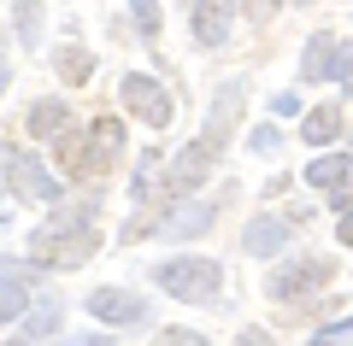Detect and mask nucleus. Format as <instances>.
<instances>
[{"instance_id":"5701e85b","label":"nucleus","mask_w":353,"mask_h":346,"mask_svg":"<svg viewBox=\"0 0 353 346\" xmlns=\"http://www.w3.org/2000/svg\"><path fill=\"white\" fill-rule=\"evenodd\" d=\"M248 12L253 18H271V12H277V0H248Z\"/></svg>"},{"instance_id":"f3484780","label":"nucleus","mask_w":353,"mask_h":346,"mask_svg":"<svg viewBox=\"0 0 353 346\" xmlns=\"http://www.w3.org/2000/svg\"><path fill=\"white\" fill-rule=\"evenodd\" d=\"M12 24H18V36H24V41H41V6H36V0H24V6L12 12Z\"/></svg>"},{"instance_id":"39448f33","label":"nucleus","mask_w":353,"mask_h":346,"mask_svg":"<svg viewBox=\"0 0 353 346\" xmlns=\"http://www.w3.org/2000/svg\"><path fill=\"white\" fill-rule=\"evenodd\" d=\"M88 317L112 323V329H130V323L148 317V299H141V294H124V288H94V294H88Z\"/></svg>"},{"instance_id":"f257e3e1","label":"nucleus","mask_w":353,"mask_h":346,"mask_svg":"<svg viewBox=\"0 0 353 346\" xmlns=\"http://www.w3.org/2000/svg\"><path fill=\"white\" fill-rule=\"evenodd\" d=\"M94 247H101L94 223H48L30 241V264H41V270H77V264L94 259Z\"/></svg>"},{"instance_id":"6e6552de","label":"nucleus","mask_w":353,"mask_h":346,"mask_svg":"<svg viewBox=\"0 0 353 346\" xmlns=\"http://www.w3.org/2000/svg\"><path fill=\"white\" fill-rule=\"evenodd\" d=\"M194 41L201 47H218V41L230 36V12H236V0H194Z\"/></svg>"},{"instance_id":"b1692460","label":"nucleus","mask_w":353,"mask_h":346,"mask_svg":"<svg viewBox=\"0 0 353 346\" xmlns=\"http://www.w3.org/2000/svg\"><path fill=\"white\" fill-rule=\"evenodd\" d=\"M336 235H341V241H347V247H353V211H341V223H336Z\"/></svg>"},{"instance_id":"4be33fe9","label":"nucleus","mask_w":353,"mask_h":346,"mask_svg":"<svg viewBox=\"0 0 353 346\" xmlns=\"http://www.w3.org/2000/svg\"><path fill=\"white\" fill-rule=\"evenodd\" d=\"M236 346H277V340H271L265 329H241V340H236Z\"/></svg>"},{"instance_id":"6ab92c4d","label":"nucleus","mask_w":353,"mask_h":346,"mask_svg":"<svg viewBox=\"0 0 353 346\" xmlns=\"http://www.w3.org/2000/svg\"><path fill=\"white\" fill-rule=\"evenodd\" d=\"M159 346H206V340H201V334H189V329H165Z\"/></svg>"},{"instance_id":"a878e982","label":"nucleus","mask_w":353,"mask_h":346,"mask_svg":"<svg viewBox=\"0 0 353 346\" xmlns=\"http://www.w3.org/2000/svg\"><path fill=\"white\" fill-rule=\"evenodd\" d=\"M0 88H6V59H0Z\"/></svg>"},{"instance_id":"9b49d317","label":"nucleus","mask_w":353,"mask_h":346,"mask_svg":"<svg viewBox=\"0 0 353 346\" xmlns=\"http://www.w3.org/2000/svg\"><path fill=\"white\" fill-rule=\"evenodd\" d=\"M241 247H248V252H283V247H289V223H283V217H253L248 235H241Z\"/></svg>"},{"instance_id":"dca6fc26","label":"nucleus","mask_w":353,"mask_h":346,"mask_svg":"<svg viewBox=\"0 0 353 346\" xmlns=\"http://www.w3.org/2000/svg\"><path fill=\"white\" fill-rule=\"evenodd\" d=\"M130 12H136L141 41H159V0H130Z\"/></svg>"},{"instance_id":"bb28decb","label":"nucleus","mask_w":353,"mask_h":346,"mask_svg":"<svg viewBox=\"0 0 353 346\" xmlns=\"http://www.w3.org/2000/svg\"><path fill=\"white\" fill-rule=\"evenodd\" d=\"M12 346H30V340H12Z\"/></svg>"},{"instance_id":"ddd939ff","label":"nucleus","mask_w":353,"mask_h":346,"mask_svg":"<svg viewBox=\"0 0 353 346\" xmlns=\"http://www.w3.org/2000/svg\"><path fill=\"white\" fill-rule=\"evenodd\" d=\"M53 71H59L65 83H88V76H94V53L88 47H59L53 53Z\"/></svg>"},{"instance_id":"20e7f679","label":"nucleus","mask_w":353,"mask_h":346,"mask_svg":"<svg viewBox=\"0 0 353 346\" xmlns=\"http://www.w3.org/2000/svg\"><path fill=\"white\" fill-rule=\"evenodd\" d=\"M124 111L141 118L148 129H165V124H171V94H165L159 76L136 71V76H124Z\"/></svg>"},{"instance_id":"4468645a","label":"nucleus","mask_w":353,"mask_h":346,"mask_svg":"<svg viewBox=\"0 0 353 346\" xmlns=\"http://www.w3.org/2000/svg\"><path fill=\"white\" fill-rule=\"evenodd\" d=\"M306 182H312V188H330V194H336V188L347 182V159H341V153H330V159H318L312 171H306Z\"/></svg>"},{"instance_id":"f03ea898","label":"nucleus","mask_w":353,"mask_h":346,"mask_svg":"<svg viewBox=\"0 0 353 346\" xmlns=\"http://www.w3.org/2000/svg\"><path fill=\"white\" fill-rule=\"evenodd\" d=\"M159 288L165 294H176V299H212L218 288H224V270H218L212 259H171V264H159Z\"/></svg>"},{"instance_id":"f8f14e48","label":"nucleus","mask_w":353,"mask_h":346,"mask_svg":"<svg viewBox=\"0 0 353 346\" xmlns=\"http://www.w3.org/2000/svg\"><path fill=\"white\" fill-rule=\"evenodd\" d=\"M312 147H330V141L341 136V111L336 106H318V111H306V129H301Z\"/></svg>"},{"instance_id":"7ed1b4c3","label":"nucleus","mask_w":353,"mask_h":346,"mask_svg":"<svg viewBox=\"0 0 353 346\" xmlns=\"http://www.w3.org/2000/svg\"><path fill=\"white\" fill-rule=\"evenodd\" d=\"M0 164H6V188H12L18 199H30V206H53V199H59V182L48 176V164H41L36 153H18L12 147Z\"/></svg>"},{"instance_id":"423d86ee","label":"nucleus","mask_w":353,"mask_h":346,"mask_svg":"<svg viewBox=\"0 0 353 346\" xmlns=\"http://www.w3.org/2000/svg\"><path fill=\"white\" fill-rule=\"evenodd\" d=\"M324 282H330V264L324 259H301V264H283V270L271 276V294L301 299V294H312V288H324Z\"/></svg>"},{"instance_id":"cd10ccee","label":"nucleus","mask_w":353,"mask_h":346,"mask_svg":"<svg viewBox=\"0 0 353 346\" xmlns=\"http://www.w3.org/2000/svg\"><path fill=\"white\" fill-rule=\"evenodd\" d=\"M301 6H306V0H301Z\"/></svg>"},{"instance_id":"393cba45","label":"nucleus","mask_w":353,"mask_h":346,"mask_svg":"<svg viewBox=\"0 0 353 346\" xmlns=\"http://www.w3.org/2000/svg\"><path fill=\"white\" fill-rule=\"evenodd\" d=\"M71 346H106V334H77Z\"/></svg>"},{"instance_id":"a211bd4d","label":"nucleus","mask_w":353,"mask_h":346,"mask_svg":"<svg viewBox=\"0 0 353 346\" xmlns=\"http://www.w3.org/2000/svg\"><path fill=\"white\" fill-rule=\"evenodd\" d=\"M206 217H212L206 206H189V211H176V223H165V229H176V235H194V229H206Z\"/></svg>"},{"instance_id":"0eeeda50","label":"nucleus","mask_w":353,"mask_h":346,"mask_svg":"<svg viewBox=\"0 0 353 346\" xmlns=\"http://www.w3.org/2000/svg\"><path fill=\"white\" fill-rule=\"evenodd\" d=\"M124 153V129H118V118H94L88 124V182L94 176H106V164Z\"/></svg>"},{"instance_id":"1a4fd4ad","label":"nucleus","mask_w":353,"mask_h":346,"mask_svg":"<svg viewBox=\"0 0 353 346\" xmlns=\"http://www.w3.org/2000/svg\"><path fill=\"white\" fill-rule=\"evenodd\" d=\"M24 129L36 141H59L65 129H71V111H65V100H36L30 106V118H24Z\"/></svg>"},{"instance_id":"412c9836","label":"nucleus","mask_w":353,"mask_h":346,"mask_svg":"<svg viewBox=\"0 0 353 346\" xmlns=\"http://www.w3.org/2000/svg\"><path fill=\"white\" fill-rule=\"evenodd\" d=\"M271 111H277V118H294V111H301V100H294V94H277V100H271Z\"/></svg>"},{"instance_id":"9d476101","label":"nucleus","mask_w":353,"mask_h":346,"mask_svg":"<svg viewBox=\"0 0 353 346\" xmlns=\"http://www.w3.org/2000/svg\"><path fill=\"white\" fill-rule=\"evenodd\" d=\"M324 65H330V71H336V76H347V59H341V53H336V41H330V30H318V36L312 41H306V83H324Z\"/></svg>"},{"instance_id":"2eb2a0df","label":"nucleus","mask_w":353,"mask_h":346,"mask_svg":"<svg viewBox=\"0 0 353 346\" xmlns=\"http://www.w3.org/2000/svg\"><path fill=\"white\" fill-rule=\"evenodd\" d=\"M24 317V276H0V323Z\"/></svg>"},{"instance_id":"aec40b11","label":"nucleus","mask_w":353,"mask_h":346,"mask_svg":"<svg viewBox=\"0 0 353 346\" xmlns=\"http://www.w3.org/2000/svg\"><path fill=\"white\" fill-rule=\"evenodd\" d=\"M30 329H36V334H53V329H59V311H53V305L36 311V323H30Z\"/></svg>"}]
</instances>
